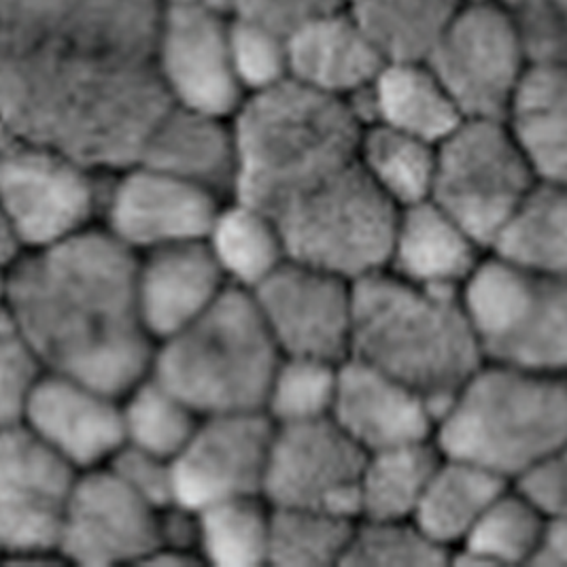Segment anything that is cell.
Instances as JSON below:
<instances>
[{
  "label": "cell",
  "instance_id": "f1b7e54d",
  "mask_svg": "<svg viewBox=\"0 0 567 567\" xmlns=\"http://www.w3.org/2000/svg\"><path fill=\"white\" fill-rule=\"evenodd\" d=\"M550 516L516 485L504 491L453 553L460 564H536Z\"/></svg>",
  "mask_w": 567,
  "mask_h": 567
},
{
  "label": "cell",
  "instance_id": "9a60e30c",
  "mask_svg": "<svg viewBox=\"0 0 567 567\" xmlns=\"http://www.w3.org/2000/svg\"><path fill=\"white\" fill-rule=\"evenodd\" d=\"M226 200L200 185L136 162L111 175L103 228L136 256L192 240H205Z\"/></svg>",
  "mask_w": 567,
  "mask_h": 567
},
{
  "label": "cell",
  "instance_id": "4316f807",
  "mask_svg": "<svg viewBox=\"0 0 567 567\" xmlns=\"http://www.w3.org/2000/svg\"><path fill=\"white\" fill-rule=\"evenodd\" d=\"M207 245L230 287L254 291L289 259L275 219L240 198H228L215 215Z\"/></svg>",
  "mask_w": 567,
  "mask_h": 567
},
{
  "label": "cell",
  "instance_id": "4fadbf2b",
  "mask_svg": "<svg viewBox=\"0 0 567 567\" xmlns=\"http://www.w3.org/2000/svg\"><path fill=\"white\" fill-rule=\"evenodd\" d=\"M155 64L175 106L234 117L247 99L234 66L233 16L228 13L162 4Z\"/></svg>",
  "mask_w": 567,
  "mask_h": 567
},
{
  "label": "cell",
  "instance_id": "5bb4252c",
  "mask_svg": "<svg viewBox=\"0 0 567 567\" xmlns=\"http://www.w3.org/2000/svg\"><path fill=\"white\" fill-rule=\"evenodd\" d=\"M281 355L344 361L353 334V281L287 259L251 291Z\"/></svg>",
  "mask_w": 567,
  "mask_h": 567
},
{
  "label": "cell",
  "instance_id": "6da1fadb",
  "mask_svg": "<svg viewBox=\"0 0 567 567\" xmlns=\"http://www.w3.org/2000/svg\"><path fill=\"white\" fill-rule=\"evenodd\" d=\"M159 0H0L2 134L115 175L171 109Z\"/></svg>",
  "mask_w": 567,
  "mask_h": 567
},
{
  "label": "cell",
  "instance_id": "7a4b0ae2",
  "mask_svg": "<svg viewBox=\"0 0 567 567\" xmlns=\"http://www.w3.org/2000/svg\"><path fill=\"white\" fill-rule=\"evenodd\" d=\"M233 124V198L275 219L289 258L351 281L388 268L400 208L361 164L353 103L289 79L247 96Z\"/></svg>",
  "mask_w": 567,
  "mask_h": 567
},
{
  "label": "cell",
  "instance_id": "e575fe53",
  "mask_svg": "<svg viewBox=\"0 0 567 567\" xmlns=\"http://www.w3.org/2000/svg\"><path fill=\"white\" fill-rule=\"evenodd\" d=\"M358 518L312 508L272 506V566H342Z\"/></svg>",
  "mask_w": 567,
  "mask_h": 567
},
{
  "label": "cell",
  "instance_id": "d590c367",
  "mask_svg": "<svg viewBox=\"0 0 567 567\" xmlns=\"http://www.w3.org/2000/svg\"><path fill=\"white\" fill-rule=\"evenodd\" d=\"M342 361L284 355L264 404L275 425L305 423L332 416Z\"/></svg>",
  "mask_w": 567,
  "mask_h": 567
},
{
  "label": "cell",
  "instance_id": "484cf974",
  "mask_svg": "<svg viewBox=\"0 0 567 567\" xmlns=\"http://www.w3.org/2000/svg\"><path fill=\"white\" fill-rule=\"evenodd\" d=\"M511 485L481 465L442 455L413 520L432 540L453 553Z\"/></svg>",
  "mask_w": 567,
  "mask_h": 567
},
{
  "label": "cell",
  "instance_id": "d4e9b609",
  "mask_svg": "<svg viewBox=\"0 0 567 567\" xmlns=\"http://www.w3.org/2000/svg\"><path fill=\"white\" fill-rule=\"evenodd\" d=\"M506 122L538 179L567 187V62L536 60Z\"/></svg>",
  "mask_w": 567,
  "mask_h": 567
},
{
  "label": "cell",
  "instance_id": "b9f144b4",
  "mask_svg": "<svg viewBox=\"0 0 567 567\" xmlns=\"http://www.w3.org/2000/svg\"><path fill=\"white\" fill-rule=\"evenodd\" d=\"M344 7L342 0H233V18L270 30L285 39L312 20Z\"/></svg>",
  "mask_w": 567,
  "mask_h": 567
},
{
  "label": "cell",
  "instance_id": "ac0fdd59",
  "mask_svg": "<svg viewBox=\"0 0 567 567\" xmlns=\"http://www.w3.org/2000/svg\"><path fill=\"white\" fill-rule=\"evenodd\" d=\"M20 425L79 472L103 467L126 444L122 395L55 372L32 393Z\"/></svg>",
  "mask_w": 567,
  "mask_h": 567
},
{
  "label": "cell",
  "instance_id": "3957f363",
  "mask_svg": "<svg viewBox=\"0 0 567 567\" xmlns=\"http://www.w3.org/2000/svg\"><path fill=\"white\" fill-rule=\"evenodd\" d=\"M138 256L104 228L32 249L4 268L2 317L55 374L124 395L152 370Z\"/></svg>",
  "mask_w": 567,
  "mask_h": 567
},
{
  "label": "cell",
  "instance_id": "1f68e13d",
  "mask_svg": "<svg viewBox=\"0 0 567 567\" xmlns=\"http://www.w3.org/2000/svg\"><path fill=\"white\" fill-rule=\"evenodd\" d=\"M439 145L383 124H365L360 157L374 185L398 208L432 198Z\"/></svg>",
  "mask_w": 567,
  "mask_h": 567
},
{
  "label": "cell",
  "instance_id": "9c48e42d",
  "mask_svg": "<svg viewBox=\"0 0 567 567\" xmlns=\"http://www.w3.org/2000/svg\"><path fill=\"white\" fill-rule=\"evenodd\" d=\"M109 179L71 155L2 134V226L28 251L69 240L96 228Z\"/></svg>",
  "mask_w": 567,
  "mask_h": 567
},
{
  "label": "cell",
  "instance_id": "8fae6325",
  "mask_svg": "<svg viewBox=\"0 0 567 567\" xmlns=\"http://www.w3.org/2000/svg\"><path fill=\"white\" fill-rule=\"evenodd\" d=\"M79 474L27 425H2L0 548L7 561L64 564L60 538Z\"/></svg>",
  "mask_w": 567,
  "mask_h": 567
},
{
  "label": "cell",
  "instance_id": "ba28073f",
  "mask_svg": "<svg viewBox=\"0 0 567 567\" xmlns=\"http://www.w3.org/2000/svg\"><path fill=\"white\" fill-rule=\"evenodd\" d=\"M536 183L506 120L465 117L439 143L432 200L489 249Z\"/></svg>",
  "mask_w": 567,
  "mask_h": 567
},
{
  "label": "cell",
  "instance_id": "8d00e7d4",
  "mask_svg": "<svg viewBox=\"0 0 567 567\" xmlns=\"http://www.w3.org/2000/svg\"><path fill=\"white\" fill-rule=\"evenodd\" d=\"M446 561H451V553L413 518H358L342 566H440Z\"/></svg>",
  "mask_w": 567,
  "mask_h": 567
},
{
  "label": "cell",
  "instance_id": "277c9868",
  "mask_svg": "<svg viewBox=\"0 0 567 567\" xmlns=\"http://www.w3.org/2000/svg\"><path fill=\"white\" fill-rule=\"evenodd\" d=\"M349 358L409 385L436 419L485 363L457 289L413 284L389 268L353 281Z\"/></svg>",
  "mask_w": 567,
  "mask_h": 567
},
{
  "label": "cell",
  "instance_id": "d6986e66",
  "mask_svg": "<svg viewBox=\"0 0 567 567\" xmlns=\"http://www.w3.org/2000/svg\"><path fill=\"white\" fill-rule=\"evenodd\" d=\"M332 419L365 453L434 440L436 430V411L425 398L355 358L340 363Z\"/></svg>",
  "mask_w": 567,
  "mask_h": 567
},
{
  "label": "cell",
  "instance_id": "e0dca14e",
  "mask_svg": "<svg viewBox=\"0 0 567 567\" xmlns=\"http://www.w3.org/2000/svg\"><path fill=\"white\" fill-rule=\"evenodd\" d=\"M157 511L109 467L81 472L64 516L60 555L64 564H147L159 546Z\"/></svg>",
  "mask_w": 567,
  "mask_h": 567
},
{
  "label": "cell",
  "instance_id": "f546056e",
  "mask_svg": "<svg viewBox=\"0 0 567 567\" xmlns=\"http://www.w3.org/2000/svg\"><path fill=\"white\" fill-rule=\"evenodd\" d=\"M442 453L434 440L365 453L360 481V518H413Z\"/></svg>",
  "mask_w": 567,
  "mask_h": 567
},
{
  "label": "cell",
  "instance_id": "7c38bea8",
  "mask_svg": "<svg viewBox=\"0 0 567 567\" xmlns=\"http://www.w3.org/2000/svg\"><path fill=\"white\" fill-rule=\"evenodd\" d=\"M365 451L332 416L275 425L264 497L279 508H312L360 518Z\"/></svg>",
  "mask_w": 567,
  "mask_h": 567
},
{
  "label": "cell",
  "instance_id": "4dcf8cb0",
  "mask_svg": "<svg viewBox=\"0 0 567 567\" xmlns=\"http://www.w3.org/2000/svg\"><path fill=\"white\" fill-rule=\"evenodd\" d=\"M465 0H360L349 4L385 62H425Z\"/></svg>",
  "mask_w": 567,
  "mask_h": 567
},
{
  "label": "cell",
  "instance_id": "603a6c76",
  "mask_svg": "<svg viewBox=\"0 0 567 567\" xmlns=\"http://www.w3.org/2000/svg\"><path fill=\"white\" fill-rule=\"evenodd\" d=\"M138 162L200 185L221 200H228L234 196L236 181L233 117L171 104Z\"/></svg>",
  "mask_w": 567,
  "mask_h": 567
},
{
  "label": "cell",
  "instance_id": "74e56055",
  "mask_svg": "<svg viewBox=\"0 0 567 567\" xmlns=\"http://www.w3.org/2000/svg\"><path fill=\"white\" fill-rule=\"evenodd\" d=\"M50 370L18 328L2 317L0 326V416L2 425H16L27 413L32 393Z\"/></svg>",
  "mask_w": 567,
  "mask_h": 567
},
{
  "label": "cell",
  "instance_id": "52a82bcc",
  "mask_svg": "<svg viewBox=\"0 0 567 567\" xmlns=\"http://www.w3.org/2000/svg\"><path fill=\"white\" fill-rule=\"evenodd\" d=\"M460 293L483 360L567 374V279L491 254Z\"/></svg>",
  "mask_w": 567,
  "mask_h": 567
},
{
  "label": "cell",
  "instance_id": "60d3db41",
  "mask_svg": "<svg viewBox=\"0 0 567 567\" xmlns=\"http://www.w3.org/2000/svg\"><path fill=\"white\" fill-rule=\"evenodd\" d=\"M106 465L157 511H166L177 504L171 460L124 444Z\"/></svg>",
  "mask_w": 567,
  "mask_h": 567
},
{
  "label": "cell",
  "instance_id": "44dd1931",
  "mask_svg": "<svg viewBox=\"0 0 567 567\" xmlns=\"http://www.w3.org/2000/svg\"><path fill=\"white\" fill-rule=\"evenodd\" d=\"M385 58L344 4L289 37V79L353 103L374 83Z\"/></svg>",
  "mask_w": 567,
  "mask_h": 567
},
{
  "label": "cell",
  "instance_id": "7402d4cb",
  "mask_svg": "<svg viewBox=\"0 0 567 567\" xmlns=\"http://www.w3.org/2000/svg\"><path fill=\"white\" fill-rule=\"evenodd\" d=\"M485 247L432 198L400 208L388 268L413 284L462 289Z\"/></svg>",
  "mask_w": 567,
  "mask_h": 567
},
{
  "label": "cell",
  "instance_id": "ee69618b",
  "mask_svg": "<svg viewBox=\"0 0 567 567\" xmlns=\"http://www.w3.org/2000/svg\"><path fill=\"white\" fill-rule=\"evenodd\" d=\"M536 564L567 566V516H553L548 520Z\"/></svg>",
  "mask_w": 567,
  "mask_h": 567
},
{
  "label": "cell",
  "instance_id": "5b68a950",
  "mask_svg": "<svg viewBox=\"0 0 567 567\" xmlns=\"http://www.w3.org/2000/svg\"><path fill=\"white\" fill-rule=\"evenodd\" d=\"M434 442L516 485L567 444V374L485 361L442 409Z\"/></svg>",
  "mask_w": 567,
  "mask_h": 567
},
{
  "label": "cell",
  "instance_id": "2e32d148",
  "mask_svg": "<svg viewBox=\"0 0 567 567\" xmlns=\"http://www.w3.org/2000/svg\"><path fill=\"white\" fill-rule=\"evenodd\" d=\"M275 423L264 411L203 416L173 460L175 497L187 511L264 495Z\"/></svg>",
  "mask_w": 567,
  "mask_h": 567
},
{
  "label": "cell",
  "instance_id": "7bdbcfd3",
  "mask_svg": "<svg viewBox=\"0 0 567 567\" xmlns=\"http://www.w3.org/2000/svg\"><path fill=\"white\" fill-rule=\"evenodd\" d=\"M546 515L567 516V444L536 472L516 483Z\"/></svg>",
  "mask_w": 567,
  "mask_h": 567
},
{
  "label": "cell",
  "instance_id": "ffe728a7",
  "mask_svg": "<svg viewBox=\"0 0 567 567\" xmlns=\"http://www.w3.org/2000/svg\"><path fill=\"white\" fill-rule=\"evenodd\" d=\"M228 287L207 238L138 256V307L155 344L207 312Z\"/></svg>",
  "mask_w": 567,
  "mask_h": 567
},
{
  "label": "cell",
  "instance_id": "f6af8a7d",
  "mask_svg": "<svg viewBox=\"0 0 567 567\" xmlns=\"http://www.w3.org/2000/svg\"><path fill=\"white\" fill-rule=\"evenodd\" d=\"M342 2L349 7V4H355V2H360V0H342Z\"/></svg>",
  "mask_w": 567,
  "mask_h": 567
},
{
  "label": "cell",
  "instance_id": "8992f818",
  "mask_svg": "<svg viewBox=\"0 0 567 567\" xmlns=\"http://www.w3.org/2000/svg\"><path fill=\"white\" fill-rule=\"evenodd\" d=\"M281 358L251 291L228 287L207 312L155 344L150 372L200 416L256 413Z\"/></svg>",
  "mask_w": 567,
  "mask_h": 567
},
{
  "label": "cell",
  "instance_id": "cb8c5ba5",
  "mask_svg": "<svg viewBox=\"0 0 567 567\" xmlns=\"http://www.w3.org/2000/svg\"><path fill=\"white\" fill-rule=\"evenodd\" d=\"M353 106L365 124H383L434 145L465 120L427 62H385Z\"/></svg>",
  "mask_w": 567,
  "mask_h": 567
},
{
  "label": "cell",
  "instance_id": "ab89813d",
  "mask_svg": "<svg viewBox=\"0 0 567 567\" xmlns=\"http://www.w3.org/2000/svg\"><path fill=\"white\" fill-rule=\"evenodd\" d=\"M525 32L534 62H567V0H502Z\"/></svg>",
  "mask_w": 567,
  "mask_h": 567
},
{
  "label": "cell",
  "instance_id": "83f0119b",
  "mask_svg": "<svg viewBox=\"0 0 567 567\" xmlns=\"http://www.w3.org/2000/svg\"><path fill=\"white\" fill-rule=\"evenodd\" d=\"M491 254L546 277L567 279V187L540 181L491 243Z\"/></svg>",
  "mask_w": 567,
  "mask_h": 567
},
{
  "label": "cell",
  "instance_id": "d6a6232c",
  "mask_svg": "<svg viewBox=\"0 0 567 567\" xmlns=\"http://www.w3.org/2000/svg\"><path fill=\"white\" fill-rule=\"evenodd\" d=\"M198 550L215 566H264L270 557L272 506L264 495L236 497L196 513Z\"/></svg>",
  "mask_w": 567,
  "mask_h": 567
},
{
  "label": "cell",
  "instance_id": "836d02e7",
  "mask_svg": "<svg viewBox=\"0 0 567 567\" xmlns=\"http://www.w3.org/2000/svg\"><path fill=\"white\" fill-rule=\"evenodd\" d=\"M122 414L126 444L171 462L203 419L152 372L122 395Z\"/></svg>",
  "mask_w": 567,
  "mask_h": 567
},
{
  "label": "cell",
  "instance_id": "f35d334b",
  "mask_svg": "<svg viewBox=\"0 0 567 567\" xmlns=\"http://www.w3.org/2000/svg\"><path fill=\"white\" fill-rule=\"evenodd\" d=\"M233 58L247 96L289 81V39L233 18Z\"/></svg>",
  "mask_w": 567,
  "mask_h": 567
},
{
  "label": "cell",
  "instance_id": "30bf717a",
  "mask_svg": "<svg viewBox=\"0 0 567 567\" xmlns=\"http://www.w3.org/2000/svg\"><path fill=\"white\" fill-rule=\"evenodd\" d=\"M425 62L465 117L506 120L534 55L502 0H470Z\"/></svg>",
  "mask_w": 567,
  "mask_h": 567
}]
</instances>
